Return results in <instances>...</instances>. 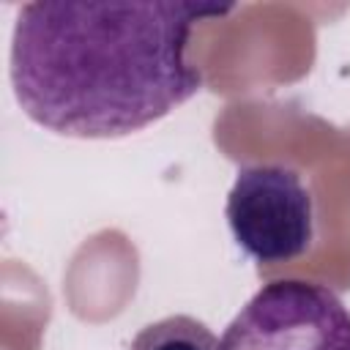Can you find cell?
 Returning a JSON list of instances; mask_svg holds the SVG:
<instances>
[{
  "label": "cell",
  "instance_id": "obj_4",
  "mask_svg": "<svg viewBox=\"0 0 350 350\" xmlns=\"http://www.w3.org/2000/svg\"><path fill=\"white\" fill-rule=\"evenodd\" d=\"M129 350H219V339L191 314H167L142 325Z\"/></svg>",
  "mask_w": 350,
  "mask_h": 350
},
{
  "label": "cell",
  "instance_id": "obj_1",
  "mask_svg": "<svg viewBox=\"0 0 350 350\" xmlns=\"http://www.w3.org/2000/svg\"><path fill=\"white\" fill-rule=\"evenodd\" d=\"M232 3L36 0L16 11L8 74L22 112L63 137L118 139L153 126L202 88L186 49L194 25Z\"/></svg>",
  "mask_w": 350,
  "mask_h": 350
},
{
  "label": "cell",
  "instance_id": "obj_3",
  "mask_svg": "<svg viewBox=\"0 0 350 350\" xmlns=\"http://www.w3.org/2000/svg\"><path fill=\"white\" fill-rule=\"evenodd\" d=\"M224 216L235 243L257 262H290L312 246L314 205L301 175L282 164H252L235 175Z\"/></svg>",
  "mask_w": 350,
  "mask_h": 350
},
{
  "label": "cell",
  "instance_id": "obj_2",
  "mask_svg": "<svg viewBox=\"0 0 350 350\" xmlns=\"http://www.w3.org/2000/svg\"><path fill=\"white\" fill-rule=\"evenodd\" d=\"M219 350H350V306L325 284L276 279L230 320Z\"/></svg>",
  "mask_w": 350,
  "mask_h": 350
}]
</instances>
